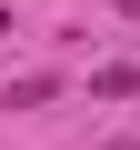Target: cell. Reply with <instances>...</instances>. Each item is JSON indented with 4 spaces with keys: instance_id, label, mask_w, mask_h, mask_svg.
I'll use <instances>...</instances> for the list:
<instances>
[{
    "instance_id": "6da1fadb",
    "label": "cell",
    "mask_w": 140,
    "mask_h": 150,
    "mask_svg": "<svg viewBox=\"0 0 140 150\" xmlns=\"http://www.w3.org/2000/svg\"><path fill=\"white\" fill-rule=\"evenodd\" d=\"M120 150H140V140H120Z\"/></svg>"
}]
</instances>
